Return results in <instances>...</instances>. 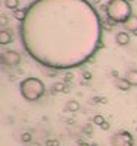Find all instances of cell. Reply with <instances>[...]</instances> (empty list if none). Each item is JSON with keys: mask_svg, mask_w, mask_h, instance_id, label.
<instances>
[{"mask_svg": "<svg viewBox=\"0 0 137 146\" xmlns=\"http://www.w3.org/2000/svg\"><path fill=\"white\" fill-rule=\"evenodd\" d=\"M19 92L28 102H36L45 94V85L38 78H26L19 83Z\"/></svg>", "mask_w": 137, "mask_h": 146, "instance_id": "6da1fadb", "label": "cell"}, {"mask_svg": "<svg viewBox=\"0 0 137 146\" xmlns=\"http://www.w3.org/2000/svg\"><path fill=\"white\" fill-rule=\"evenodd\" d=\"M105 13L115 23H126L133 15V7L128 0H109Z\"/></svg>", "mask_w": 137, "mask_h": 146, "instance_id": "7a4b0ae2", "label": "cell"}, {"mask_svg": "<svg viewBox=\"0 0 137 146\" xmlns=\"http://www.w3.org/2000/svg\"><path fill=\"white\" fill-rule=\"evenodd\" d=\"M111 146H134L133 145V136L128 131L121 130V131L111 136Z\"/></svg>", "mask_w": 137, "mask_h": 146, "instance_id": "3957f363", "label": "cell"}, {"mask_svg": "<svg viewBox=\"0 0 137 146\" xmlns=\"http://www.w3.org/2000/svg\"><path fill=\"white\" fill-rule=\"evenodd\" d=\"M21 60H22V57H21V54L18 51L7 50V51H3L2 53V64L3 66H7V67L19 66Z\"/></svg>", "mask_w": 137, "mask_h": 146, "instance_id": "277c9868", "label": "cell"}, {"mask_svg": "<svg viewBox=\"0 0 137 146\" xmlns=\"http://www.w3.org/2000/svg\"><path fill=\"white\" fill-rule=\"evenodd\" d=\"M122 25H124V29L127 32H131L133 35L137 36V15H131L128 18V21L126 23H122Z\"/></svg>", "mask_w": 137, "mask_h": 146, "instance_id": "5b68a950", "label": "cell"}, {"mask_svg": "<svg viewBox=\"0 0 137 146\" xmlns=\"http://www.w3.org/2000/svg\"><path fill=\"white\" fill-rule=\"evenodd\" d=\"M115 41H117V44L121 45V47L130 44V35H128V32H126V31H120V32H117V35H115Z\"/></svg>", "mask_w": 137, "mask_h": 146, "instance_id": "8992f818", "label": "cell"}, {"mask_svg": "<svg viewBox=\"0 0 137 146\" xmlns=\"http://www.w3.org/2000/svg\"><path fill=\"white\" fill-rule=\"evenodd\" d=\"M114 83H115V86H117L120 91H122V92H127V91H130V88H131V83H130L126 78H117Z\"/></svg>", "mask_w": 137, "mask_h": 146, "instance_id": "52a82bcc", "label": "cell"}, {"mask_svg": "<svg viewBox=\"0 0 137 146\" xmlns=\"http://www.w3.org/2000/svg\"><path fill=\"white\" fill-rule=\"evenodd\" d=\"M12 41V31L10 29H2L0 31V45L10 44Z\"/></svg>", "mask_w": 137, "mask_h": 146, "instance_id": "ba28073f", "label": "cell"}, {"mask_svg": "<svg viewBox=\"0 0 137 146\" xmlns=\"http://www.w3.org/2000/svg\"><path fill=\"white\" fill-rule=\"evenodd\" d=\"M126 78L130 83H131V86H137V70L136 69H130L126 72Z\"/></svg>", "mask_w": 137, "mask_h": 146, "instance_id": "9c48e42d", "label": "cell"}, {"mask_svg": "<svg viewBox=\"0 0 137 146\" xmlns=\"http://www.w3.org/2000/svg\"><path fill=\"white\" fill-rule=\"evenodd\" d=\"M26 13H28V10L26 9H15L13 10V18L16 21H25L26 19Z\"/></svg>", "mask_w": 137, "mask_h": 146, "instance_id": "30bf717a", "label": "cell"}, {"mask_svg": "<svg viewBox=\"0 0 137 146\" xmlns=\"http://www.w3.org/2000/svg\"><path fill=\"white\" fill-rule=\"evenodd\" d=\"M66 108L69 110L70 113H76V111H79V110H80V104L77 101H69L67 105H66Z\"/></svg>", "mask_w": 137, "mask_h": 146, "instance_id": "8fae6325", "label": "cell"}, {"mask_svg": "<svg viewBox=\"0 0 137 146\" xmlns=\"http://www.w3.org/2000/svg\"><path fill=\"white\" fill-rule=\"evenodd\" d=\"M51 89H53V92H69V91L66 89V86H64V83H63V82H57V83H54Z\"/></svg>", "mask_w": 137, "mask_h": 146, "instance_id": "7c38bea8", "label": "cell"}, {"mask_svg": "<svg viewBox=\"0 0 137 146\" xmlns=\"http://www.w3.org/2000/svg\"><path fill=\"white\" fill-rule=\"evenodd\" d=\"M5 6H6L7 9L15 10V9H18V6H19V0H5Z\"/></svg>", "mask_w": 137, "mask_h": 146, "instance_id": "4fadbf2b", "label": "cell"}, {"mask_svg": "<svg viewBox=\"0 0 137 146\" xmlns=\"http://www.w3.org/2000/svg\"><path fill=\"white\" fill-rule=\"evenodd\" d=\"M21 140L23 143H31L32 142V135H31V133H28V131H25V133H22V135H21Z\"/></svg>", "mask_w": 137, "mask_h": 146, "instance_id": "5bb4252c", "label": "cell"}, {"mask_svg": "<svg viewBox=\"0 0 137 146\" xmlns=\"http://www.w3.org/2000/svg\"><path fill=\"white\" fill-rule=\"evenodd\" d=\"M104 121H105V120H104V117H102V115H99V114L93 117V124H96V126H101V124L104 123Z\"/></svg>", "mask_w": 137, "mask_h": 146, "instance_id": "9a60e30c", "label": "cell"}, {"mask_svg": "<svg viewBox=\"0 0 137 146\" xmlns=\"http://www.w3.org/2000/svg\"><path fill=\"white\" fill-rule=\"evenodd\" d=\"M45 146H60V142L56 139H48L47 142H45Z\"/></svg>", "mask_w": 137, "mask_h": 146, "instance_id": "2e32d148", "label": "cell"}, {"mask_svg": "<svg viewBox=\"0 0 137 146\" xmlns=\"http://www.w3.org/2000/svg\"><path fill=\"white\" fill-rule=\"evenodd\" d=\"M92 102L93 104H99V102H107V98H102V96H95V98H92Z\"/></svg>", "mask_w": 137, "mask_h": 146, "instance_id": "e0dca14e", "label": "cell"}, {"mask_svg": "<svg viewBox=\"0 0 137 146\" xmlns=\"http://www.w3.org/2000/svg\"><path fill=\"white\" fill-rule=\"evenodd\" d=\"M6 23H7V18H6V15H0V25L5 27Z\"/></svg>", "mask_w": 137, "mask_h": 146, "instance_id": "ac0fdd59", "label": "cell"}, {"mask_svg": "<svg viewBox=\"0 0 137 146\" xmlns=\"http://www.w3.org/2000/svg\"><path fill=\"white\" fill-rule=\"evenodd\" d=\"M83 79L85 80H91L92 79V73L91 72H83Z\"/></svg>", "mask_w": 137, "mask_h": 146, "instance_id": "d6986e66", "label": "cell"}, {"mask_svg": "<svg viewBox=\"0 0 137 146\" xmlns=\"http://www.w3.org/2000/svg\"><path fill=\"white\" fill-rule=\"evenodd\" d=\"M99 127H101L102 130H105V131H107V130H109V127H111V126H109L108 121H104V123H102L101 126H99Z\"/></svg>", "mask_w": 137, "mask_h": 146, "instance_id": "ffe728a7", "label": "cell"}, {"mask_svg": "<svg viewBox=\"0 0 137 146\" xmlns=\"http://www.w3.org/2000/svg\"><path fill=\"white\" fill-rule=\"evenodd\" d=\"M85 131L88 133V135H91V133L93 131V129L91 127V124H86V127H85Z\"/></svg>", "mask_w": 137, "mask_h": 146, "instance_id": "44dd1931", "label": "cell"}, {"mask_svg": "<svg viewBox=\"0 0 137 146\" xmlns=\"http://www.w3.org/2000/svg\"><path fill=\"white\" fill-rule=\"evenodd\" d=\"M26 146H41L38 142H31V143H26Z\"/></svg>", "mask_w": 137, "mask_h": 146, "instance_id": "7402d4cb", "label": "cell"}, {"mask_svg": "<svg viewBox=\"0 0 137 146\" xmlns=\"http://www.w3.org/2000/svg\"><path fill=\"white\" fill-rule=\"evenodd\" d=\"M73 79V75H71V73H67V75H66V80H71Z\"/></svg>", "mask_w": 137, "mask_h": 146, "instance_id": "603a6c76", "label": "cell"}, {"mask_svg": "<svg viewBox=\"0 0 137 146\" xmlns=\"http://www.w3.org/2000/svg\"><path fill=\"white\" fill-rule=\"evenodd\" d=\"M79 146H92V145H89V143H82V142H80Z\"/></svg>", "mask_w": 137, "mask_h": 146, "instance_id": "cb8c5ba5", "label": "cell"}, {"mask_svg": "<svg viewBox=\"0 0 137 146\" xmlns=\"http://www.w3.org/2000/svg\"><path fill=\"white\" fill-rule=\"evenodd\" d=\"M128 2H130V3H133V2H134V0H128Z\"/></svg>", "mask_w": 137, "mask_h": 146, "instance_id": "d4e9b609", "label": "cell"}, {"mask_svg": "<svg viewBox=\"0 0 137 146\" xmlns=\"http://www.w3.org/2000/svg\"><path fill=\"white\" fill-rule=\"evenodd\" d=\"M136 130H137V129H136Z\"/></svg>", "mask_w": 137, "mask_h": 146, "instance_id": "484cf974", "label": "cell"}]
</instances>
